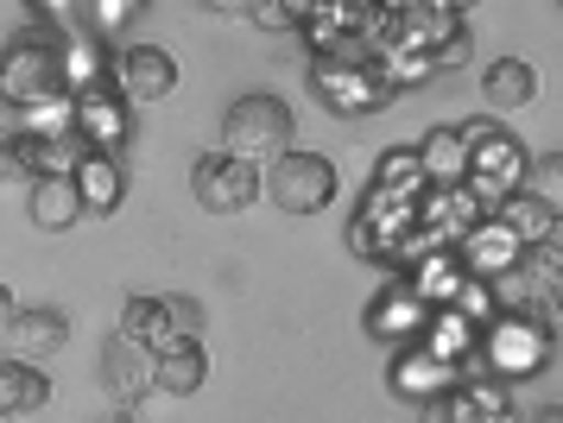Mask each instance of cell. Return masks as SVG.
<instances>
[{"label": "cell", "mask_w": 563, "mask_h": 423, "mask_svg": "<svg viewBox=\"0 0 563 423\" xmlns=\"http://www.w3.org/2000/svg\"><path fill=\"white\" fill-rule=\"evenodd\" d=\"M374 70H380V82L399 96V89H418V82H431L437 64L424 57V51H406V45H386L380 57H374Z\"/></svg>", "instance_id": "cell-30"}, {"label": "cell", "mask_w": 563, "mask_h": 423, "mask_svg": "<svg viewBox=\"0 0 563 423\" xmlns=\"http://www.w3.org/2000/svg\"><path fill=\"white\" fill-rule=\"evenodd\" d=\"M153 367H158V354H146L140 342H128V335H108V348H102V386L121 404H140L146 392H153Z\"/></svg>", "instance_id": "cell-17"}, {"label": "cell", "mask_w": 563, "mask_h": 423, "mask_svg": "<svg viewBox=\"0 0 563 423\" xmlns=\"http://www.w3.org/2000/svg\"><path fill=\"white\" fill-rule=\"evenodd\" d=\"M532 259H538V266H544V272H563V215H558V222H551V241H544V247H538Z\"/></svg>", "instance_id": "cell-37"}, {"label": "cell", "mask_w": 563, "mask_h": 423, "mask_svg": "<svg viewBox=\"0 0 563 423\" xmlns=\"http://www.w3.org/2000/svg\"><path fill=\"white\" fill-rule=\"evenodd\" d=\"M140 13H146L140 0H96V7H89V25H96V32L108 38V32H121V25H133Z\"/></svg>", "instance_id": "cell-34"}, {"label": "cell", "mask_w": 563, "mask_h": 423, "mask_svg": "<svg viewBox=\"0 0 563 423\" xmlns=\"http://www.w3.org/2000/svg\"><path fill=\"white\" fill-rule=\"evenodd\" d=\"M558 13H563V7H558Z\"/></svg>", "instance_id": "cell-43"}, {"label": "cell", "mask_w": 563, "mask_h": 423, "mask_svg": "<svg viewBox=\"0 0 563 423\" xmlns=\"http://www.w3.org/2000/svg\"><path fill=\"white\" fill-rule=\"evenodd\" d=\"M418 165H424V177H431V190L468 183V146H462L456 126H431V133L418 140Z\"/></svg>", "instance_id": "cell-22"}, {"label": "cell", "mask_w": 563, "mask_h": 423, "mask_svg": "<svg viewBox=\"0 0 563 423\" xmlns=\"http://www.w3.org/2000/svg\"><path fill=\"white\" fill-rule=\"evenodd\" d=\"M52 404V379L26 360H0V418H32Z\"/></svg>", "instance_id": "cell-23"}, {"label": "cell", "mask_w": 563, "mask_h": 423, "mask_svg": "<svg viewBox=\"0 0 563 423\" xmlns=\"http://www.w3.org/2000/svg\"><path fill=\"white\" fill-rule=\"evenodd\" d=\"M494 222L507 227V234H512V241H519L526 253H538L544 241H551V222H558V215H551V209H544L538 197H526V190H519V197L494 202Z\"/></svg>", "instance_id": "cell-26"}, {"label": "cell", "mask_w": 563, "mask_h": 423, "mask_svg": "<svg viewBox=\"0 0 563 423\" xmlns=\"http://www.w3.org/2000/svg\"><path fill=\"white\" fill-rule=\"evenodd\" d=\"M190 190H197V202L216 209V215H241V209L260 197V171L234 165L222 152H203V158L190 165Z\"/></svg>", "instance_id": "cell-13"}, {"label": "cell", "mask_w": 563, "mask_h": 423, "mask_svg": "<svg viewBox=\"0 0 563 423\" xmlns=\"http://www.w3.org/2000/svg\"><path fill=\"white\" fill-rule=\"evenodd\" d=\"M260 190L279 202L285 215H317V209H330L335 202V165L323 152H285L273 171H260Z\"/></svg>", "instance_id": "cell-7"}, {"label": "cell", "mask_w": 563, "mask_h": 423, "mask_svg": "<svg viewBox=\"0 0 563 423\" xmlns=\"http://www.w3.org/2000/svg\"><path fill=\"white\" fill-rule=\"evenodd\" d=\"M108 82L121 89L128 108H146V101H165L178 89V64H172V51H158V45H128L114 57Z\"/></svg>", "instance_id": "cell-10"}, {"label": "cell", "mask_w": 563, "mask_h": 423, "mask_svg": "<svg viewBox=\"0 0 563 423\" xmlns=\"http://www.w3.org/2000/svg\"><path fill=\"white\" fill-rule=\"evenodd\" d=\"M544 303H551V323H558V316H563V272H551V298H544Z\"/></svg>", "instance_id": "cell-38"}, {"label": "cell", "mask_w": 563, "mask_h": 423, "mask_svg": "<svg viewBox=\"0 0 563 423\" xmlns=\"http://www.w3.org/2000/svg\"><path fill=\"white\" fill-rule=\"evenodd\" d=\"M114 335L140 342L146 354H172V348H184L178 335H172V310H165V298H128V310H121V329H114Z\"/></svg>", "instance_id": "cell-21"}, {"label": "cell", "mask_w": 563, "mask_h": 423, "mask_svg": "<svg viewBox=\"0 0 563 423\" xmlns=\"http://www.w3.org/2000/svg\"><path fill=\"white\" fill-rule=\"evenodd\" d=\"M482 96H487L494 114H512V108H526V101L538 96V70L526 57H500V64L482 76Z\"/></svg>", "instance_id": "cell-25"}, {"label": "cell", "mask_w": 563, "mask_h": 423, "mask_svg": "<svg viewBox=\"0 0 563 423\" xmlns=\"http://www.w3.org/2000/svg\"><path fill=\"white\" fill-rule=\"evenodd\" d=\"M310 0H247V20L254 25H273V32H285V25H305Z\"/></svg>", "instance_id": "cell-33"}, {"label": "cell", "mask_w": 563, "mask_h": 423, "mask_svg": "<svg viewBox=\"0 0 563 423\" xmlns=\"http://www.w3.org/2000/svg\"><path fill=\"white\" fill-rule=\"evenodd\" d=\"M411 227H418V202L386 197V190L367 183V197H361L355 215H349V253H355V259H374V266H386V272H399Z\"/></svg>", "instance_id": "cell-4"}, {"label": "cell", "mask_w": 563, "mask_h": 423, "mask_svg": "<svg viewBox=\"0 0 563 423\" xmlns=\"http://www.w3.org/2000/svg\"><path fill=\"white\" fill-rule=\"evenodd\" d=\"M291 152V108L279 96H241L222 114V158L247 171H273Z\"/></svg>", "instance_id": "cell-2"}, {"label": "cell", "mask_w": 563, "mask_h": 423, "mask_svg": "<svg viewBox=\"0 0 563 423\" xmlns=\"http://www.w3.org/2000/svg\"><path fill=\"white\" fill-rule=\"evenodd\" d=\"M57 70H64V96H89V89H102L108 82V38L96 25H77V32H64L57 38Z\"/></svg>", "instance_id": "cell-16"}, {"label": "cell", "mask_w": 563, "mask_h": 423, "mask_svg": "<svg viewBox=\"0 0 563 423\" xmlns=\"http://www.w3.org/2000/svg\"><path fill=\"white\" fill-rule=\"evenodd\" d=\"M102 423H133V418H102Z\"/></svg>", "instance_id": "cell-42"}, {"label": "cell", "mask_w": 563, "mask_h": 423, "mask_svg": "<svg viewBox=\"0 0 563 423\" xmlns=\"http://www.w3.org/2000/svg\"><path fill=\"white\" fill-rule=\"evenodd\" d=\"M13 177V152H7V126H0V183Z\"/></svg>", "instance_id": "cell-39"}, {"label": "cell", "mask_w": 563, "mask_h": 423, "mask_svg": "<svg viewBox=\"0 0 563 423\" xmlns=\"http://www.w3.org/2000/svg\"><path fill=\"white\" fill-rule=\"evenodd\" d=\"M0 342H7V360L38 367V360H52V354L70 342V316H64V310H13L7 329H0Z\"/></svg>", "instance_id": "cell-14"}, {"label": "cell", "mask_w": 563, "mask_h": 423, "mask_svg": "<svg viewBox=\"0 0 563 423\" xmlns=\"http://www.w3.org/2000/svg\"><path fill=\"white\" fill-rule=\"evenodd\" d=\"M526 197H538L551 215H563V152H544L526 171Z\"/></svg>", "instance_id": "cell-31"}, {"label": "cell", "mask_w": 563, "mask_h": 423, "mask_svg": "<svg viewBox=\"0 0 563 423\" xmlns=\"http://www.w3.org/2000/svg\"><path fill=\"white\" fill-rule=\"evenodd\" d=\"M203 379H209V354H203V342H190V348L158 354L153 392H165V399H190V392H203Z\"/></svg>", "instance_id": "cell-24"}, {"label": "cell", "mask_w": 563, "mask_h": 423, "mask_svg": "<svg viewBox=\"0 0 563 423\" xmlns=\"http://www.w3.org/2000/svg\"><path fill=\"white\" fill-rule=\"evenodd\" d=\"M424 323H431V310L418 303V291H411L406 278H386L380 291H374V303H367V316H361V329H367L374 342H393V348L418 342Z\"/></svg>", "instance_id": "cell-12"}, {"label": "cell", "mask_w": 563, "mask_h": 423, "mask_svg": "<svg viewBox=\"0 0 563 423\" xmlns=\"http://www.w3.org/2000/svg\"><path fill=\"white\" fill-rule=\"evenodd\" d=\"M64 96V70H57V38L26 25L13 45L0 51V101L20 114V108H38V101Z\"/></svg>", "instance_id": "cell-5"}, {"label": "cell", "mask_w": 563, "mask_h": 423, "mask_svg": "<svg viewBox=\"0 0 563 423\" xmlns=\"http://www.w3.org/2000/svg\"><path fill=\"white\" fill-rule=\"evenodd\" d=\"M7 133H26V140H70V133H77V96H57V101H38V108L7 114Z\"/></svg>", "instance_id": "cell-28"}, {"label": "cell", "mask_w": 563, "mask_h": 423, "mask_svg": "<svg viewBox=\"0 0 563 423\" xmlns=\"http://www.w3.org/2000/svg\"><path fill=\"white\" fill-rule=\"evenodd\" d=\"M487 379H500V386H526V379L544 374V360H551V323L544 316H494L482 329V348H475Z\"/></svg>", "instance_id": "cell-3"}, {"label": "cell", "mask_w": 563, "mask_h": 423, "mask_svg": "<svg viewBox=\"0 0 563 423\" xmlns=\"http://www.w3.org/2000/svg\"><path fill=\"white\" fill-rule=\"evenodd\" d=\"M456 259H462V272H468V278H487V285H494V278H507L512 266H526L532 253H526L507 227L487 215L482 227H468V234L456 241Z\"/></svg>", "instance_id": "cell-15"}, {"label": "cell", "mask_w": 563, "mask_h": 423, "mask_svg": "<svg viewBox=\"0 0 563 423\" xmlns=\"http://www.w3.org/2000/svg\"><path fill=\"white\" fill-rule=\"evenodd\" d=\"M82 197V215H114L121 197H128V171H121V158H102V152H82V165L70 171Z\"/></svg>", "instance_id": "cell-19"}, {"label": "cell", "mask_w": 563, "mask_h": 423, "mask_svg": "<svg viewBox=\"0 0 563 423\" xmlns=\"http://www.w3.org/2000/svg\"><path fill=\"white\" fill-rule=\"evenodd\" d=\"M399 278L418 291V303H424V310H450V303L462 298V285H468L456 247H437V253H424V259H411Z\"/></svg>", "instance_id": "cell-18"}, {"label": "cell", "mask_w": 563, "mask_h": 423, "mask_svg": "<svg viewBox=\"0 0 563 423\" xmlns=\"http://www.w3.org/2000/svg\"><path fill=\"white\" fill-rule=\"evenodd\" d=\"M418 342H424L437 360L462 367V360H475V348H482V329L462 323L456 310H431V323H424V335H418Z\"/></svg>", "instance_id": "cell-27"}, {"label": "cell", "mask_w": 563, "mask_h": 423, "mask_svg": "<svg viewBox=\"0 0 563 423\" xmlns=\"http://www.w3.org/2000/svg\"><path fill=\"white\" fill-rule=\"evenodd\" d=\"M374 190H386V197H406V202L424 197V190H431V177H424V165H418V146L380 152V165H374Z\"/></svg>", "instance_id": "cell-29"}, {"label": "cell", "mask_w": 563, "mask_h": 423, "mask_svg": "<svg viewBox=\"0 0 563 423\" xmlns=\"http://www.w3.org/2000/svg\"><path fill=\"white\" fill-rule=\"evenodd\" d=\"M7 114H13V108H7V101H0V126H7Z\"/></svg>", "instance_id": "cell-41"}, {"label": "cell", "mask_w": 563, "mask_h": 423, "mask_svg": "<svg viewBox=\"0 0 563 423\" xmlns=\"http://www.w3.org/2000/svg\"><path fill=\"white\" fill-rule=\"evenodd\" d=\"M468 51H475V38H468V25H462L456 38H443V45L431 51V64H437V70H462V64H468Z\"/></svg>", "instance_id": "cell-36"}, {"label": "cell", "mask_w": 563, "mask_h": 423, "mask_svg": "<svg viewBox=\"0 0 563 423\" xmlns=\"http://www.w3.org/2000/svg\"><path fill=\"white\" fill-rule=\"evenodd\" d=\"M456 133H462V146H468V190H475V197L487 202V215H494V202H507V197L526 190L532 158H526V146H519L494 114L456 121Z\"/></svg>", "instance_id": "cell-1"}, {"label": "cell", "mask_w": 563, "mask_h": 423, "mask_svg": "<svg viewBox=\"0 0 563 423\" xmlns=\"http://www.w3.org/2000/svg\"><path fill=\"white\" fill-rule=\"evenodd\" d=\"M26 215H32V227H45V234L77 227L82 222L77 183H70V177H38V183H32V197H26Z\"/></svg>", "instance_id": "cell-20"}, {"label": "cell", "mask_w": 563, "mask_h": 423, "mask_svg": "<svg viewBox=\"0 0 563 423\" xmlns=\"http://www.w3.org/2000/svg\"><path fill=\"white\" fill-rule=\"evenodd\" d=\"M310 89H317V101H323L330 114H342V121L380 114L386 101H393V89H386L380 70H374V57H310Z\"/></svg>", "instance_id": "cell-6"}, {"label": "cell", "mask_w": 563, "mask_h": 423, "mask_svg": "<svg viewBox=\"0 0 563 423\" xmlns=\"http://www.w3.org/2000/svg\"><path fill=\"white\" fill-rule=\"evenodd\" d=\"M450 310H456L462 323L487 329V323H494V316H500V298H494V285H487V278H468V285H462V298L450 303Z\"/></svg>", "instance_id": "cell-32"}, {"label": "cell", "mask_w": 563, "mask_h": 423, "mask_svg": "<svg viewBox=\"0 0 563 423\" xmlns=\"http://www.w3.org/2000/svg\"><path fill=\"white\" fill-rule=\"evenodd\" d=\"M165 310H172V335H178L184 348L203 342V303L197 298H165Z\"/></svg>", "instance_id": "cell-35"}, {"label": "cell", "mask_w": 563, "mask_h": 423, "mask_svg": "<svg viewBox=\"0 0 563 423\" xmlns=\"http://www.w3.org/2000/svg\"><path fill=\"white\" fill-rule=\"evenodd\" d=\"M487 222V202L468 190V183H443V190H424L418 197V234L431 247H456L468 227Z\"/></svg>", "instance_id": "cell-8"}, {"label": "cell", "mask_w": 563, "mask_h": 423, "mask_svg": "<svg viewBox=\"0 0 563 423\" xmlns=\"http://www.w3.org/2000/svg\"><path fill=\"white\" fill-rule=\"evenodd\" d=\"M77 140L89 152H102V158H121V146L133 140V108L121 101V89H114V82H102V89L77 96Z\"/></svg>", "instance_id": "cell-11"}, {"label": "cell", "mask_w": 563, "mask_h": 423, "mask_svg": "<svg viewBox=\"0 0 563 423\" xmlns=\"http://www.w3.org/2000/svg\"><path fill=\"white\" fill-rule=\"evenodd\" d=\"M386 386H393V399H406V404H431V399H443V392H456L462 386V367L437 360L424 342H406V348H393Z\"/></svg>", "instance_id": "cell-9"}, {"label": "cell", "mask_w": 563, "mask_h": 423, "mask_svg": "<svg viewBox=\"0 0 563 423\" xmlns=\"http://www.w3.org/2000/svg\"><path fill=\"white\" fill-rule=\"evenodd\" d=\"M526 423H563V404H544V411H532Z\"/></svg>", "instance_id": "cell-40"}]
</instances>
